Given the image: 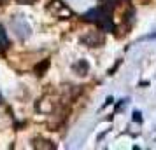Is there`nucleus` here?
<instances>
[{"instance_id": "1", "label": "nucleus", "mask_w": 156, "mask_h": 150, "mask_svg": "<svg viewBox=\"0 0 156 150\" xmlns=\"http://www.w3.org/2000/svg\"><path fill=\"white\" fill-rule=\"evenodd\" d=\"M84 19L90 23H95L97 26H100L105 32H114V23H112V14L109 5H100L91 11H88L84 14Z\"/></svg>"}, {"instance_id": "2", "label": "nucleus", "mask_w": 156, "mask_h": 150, "mask_svg": "<svg viewBox=\"0 0 156 150\" xmlns=\"http://www.w3.org/2000/svg\"><path fill=\"white\" fill-rule=\"evenodd\" d=\"M105 42V37L102 35L100 32H88L86 35L81 37V44H84L88 47H98Z\"/></svg>"}, {"instance_id": "3", "label": "nucleus", "mask_w": 156, "mask_h": 150, "mask_svg": "<svg viewBox=\"0 0 156 150\" xmlns=\"http://www.w3.org/2000/svg\"><path fill=\"white\" fill-rule=\"evenodd\" d=\"M51 11H53L58 18H63V19H65V18H69V16L72 14L70 9L67 7L65 4H62L60 0H53V2H51Z\"/></svg>"}, {"instance_id": "4", "label": "nucleus", "mask_w": 156, "mask_h": 150, "mask_svg": "<svg viewBox=\"0 0 156 150\" xmlns=\"http://www.w3.org/2000/svg\"><path fill=\"white\" fill-rule=\"evenodd\" d=\"M12 26H14L16 33H18V37H20V38H25V37L30 35V26L27 25V21H25V19H21V18H16L14 23H12Z\"/></svg>"}, {"instance_id": "5", "label": "nucleus", "mask_w": 156, "mask_h": 150, "mask_svg": "<svg viewBox=\"0 0 156 150\" xmlns=\"http://www.w3.org/2000/svg\"><path fill=\"white\" fill-rule=\"evenodd\" d=\"M72 70H74V73H77V75H88L90 63L86 59H79V61H76V63L72 65Z\"/></svg>"}, {"instance_id": "6", "label": "nucleus", "mask_w": 156, "mask_h": 150, "mask_svg": "<svg viewBox=\"0 0 156 150\" xmlns=\"http://www.w3.org/2000/svg\"><path fill=\"white\" fill-rule=\"evenodd\" d=\"M9 49V38H7V33H5V30L4 26L0 25V52H4V51Z\"/></svg>"}, {"instance_id": "7", "label": "nucleus", "mask_w": 156, "mask_h": 150, "mask_svg": "<svg viewBox=\"0 0 156 150\" xmlns=\"http://www.w3.org/2000/svg\"><path fill=\"white\" fill-rule=\"evenodd\" d=\"M34 148H55V143L42 140V138H37V140H34Z\"/></svg>"}, {"instance_id": "8", "label": "nucleus", "mask_w": 156, "mask_h": 150, "mask_svg": "<svg viewBox=\"0 0 156 150\" xmlns=\"http://www.w3.org/2000/svg\"><path fill=\"white\" fill-rule=\"evenodd\" d=\"M48 68H49V59H44L42 63H39L35 66V73L37 75H44L48 72Z\"/></svg>"}, {"instance_id": "9", "label": "nucleus", "mask_w": 156, "mask_h": 150, "mask_svg": "<svg viewBox=\"0 0 156 150\" xmlns=\"http://www.w3.org/2000/svg\"><path fill=\"white\" fill-rule=\"evenodd\" d=\"M140 112H133V121L135 122H142V117H140Z\"/></svg>"}, {"instance_id": "10", "label": "nucleus", "mask_w": 156, "mask_h": 150, "mask_svg": "<svg viewBox=\"0 0 156 150\" xmlns=\"http://www.w3.org/2000/svg\"><path fill=\"white\" fill-rule=\"evenodd\" d=\"M0 101H2V96H0Z\"/></svg>"}]
</instances>
